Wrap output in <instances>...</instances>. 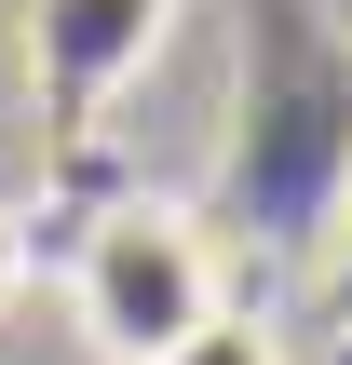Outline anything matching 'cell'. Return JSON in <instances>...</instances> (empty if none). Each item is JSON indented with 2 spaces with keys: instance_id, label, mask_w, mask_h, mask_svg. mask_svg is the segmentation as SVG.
I'll return each mask as SVG.
<instances>
[{
  "instance_id": "cell-1",
  "label": "cell",
  "mask_w": 352,
  "mask_h": 365,
  "mask_svg": "<svg viewBox=\"0 0 352 365\" xmlns=\"http://www.w3.org/2000/svg\"><path fill=\"white\" fill-rule=\"evenodd\" d=\"M217 312H231L217 244H203V217L163 203V190L109 203V217L81 230V257H68V325H81L95 365H163V352H190Z\"/></svg>"
},
{
  "instance_id": "cell-2",
  "label": "cell",
  "mask_w": 352,
  "mask_h": 365,
  "mask_svg": "<svg viewBox=\"0 0 352 365\" xmlns=\"http://www.w3.org/2000/svg\"><path fill=\"white\" fill-rule=\"evenodd\" d=\"M163 14H176V0H27V68H41V95H54L68 122H95V108L149 68Z\"/></svg>"
},
{
  "instance_id": "cell-3",
  "label": "cell",
  "mask_w": 352,
  "mask_h": 365,
  "mask_svg": "<svg viewBox=\"0 0 352 365\" xmlns=\"http://www.w3.org/2000/svg\"><path fill=\"white\" fill-rule=\"evenodd\" d=\"M163 365H285V339H271L258 312H217V325H203L190 352H163Z\"/></svg>"
},
{
  "instance_id": "cell-4",
  "label": "cell",
  "mask_w": 352,
  "mask_h": 365,
  "mask_svg": "<svg viewBox=\"0 0 352 365\" xmlns=\"http://www.w3.org/2000/svg\"><path fill=\"white\" fill-rule=\"evenodd\" d=\"M14 284H27V230H14V203H0V312H14Z\"/></svg>"
}]
</instances>
